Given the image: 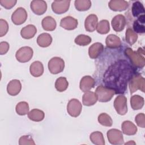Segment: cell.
<instances>
[{
    "label": "cell",
    "instance_id": "1",
    "mask_svg": "<svg viewBox=\"0 0 145 145\" xmlns=\"http://www.w3.org/2000/svg\"><path fill=\"white\" fill-rule=\"evenodd\" d=\"M132 67L127 62L119 60L111 65L105 72L104 83L106 87L114 90L115 93H123L132 76Z\"/></svg>",
    "mask_w": 145,
    "mask_h": 145
},
{
    "label": "cell",
    "instance_id": "2",
    "mask_svg": "<svg viewBox=\"0 0 145 145\" xmlns=\"http://www.w3.org/2000/svg\"><path fill=\"white\" fill-rule=\"evenodd\" d=\"M125 54L130 60L132 65L138 68H143L145 65V58L144 49L138 48L137 52L130 48L125 50Z\"/></svg>",
    "mask_w": 145,
    "mask_h": 145
},
{
    "label": "cell",
    "instance_id": "3",
    "mask_svg": "<svg viewBox=\"0 0 145 145\" xmlns=\"http://www.w3.org/2000/svg\"><path fill=\"white\" fill-rule=\"evenodd\" d=\"M95 93L97 97V100L100 102L105 103L112 99L115 94V92L114 90L106 87L99 86L96 88Z\"/></svg>",
    "mask_w": 145,
    "mask_h": 145
},
{
    "label": "cell",
    "instance_id": "4",
    "mask_svg": "<svg viewBox=\"0 0 145 145\" xmlns=\"http://www.w3.org/2000/svg\"><path fill=\"white\" fill-rule=\"evenodd\" d=\"M129 89L131 93L139 89L144 92V78L140 74L135 75L129 80Z\"/></svg>",
    "mask_w": 145,
    "mask_h": 145
},
{
    "label": "cell",
    "instance_id": "5",
    "mask_svg": "<svg viewBox=\"0 0 145 145\" xmlns=\"http://www.w3.org/2000/svg\"><path fill=\"white\" fill-rule=\"evenodd\" d=\"M65 67V62L63 59L58 57H53L48 62V69L53 74L61 72Z\"/></svg>",
    "mask_w": 145,
    "mask_h": 145
},
{
    "label": "cell",
    "instance_id": "6",
    "mask_svg": "<svg viewBox=\"0 0 145 145\" xmlns=\"http://www.w3.org/2000/svg\"><path fill=\"white\" fill-rule=\"evenodd\" d=\"M33 49L29 46H23L20 48L16 53V59L22 63L28 62L33 56Z\"/></svg>",
    "mask_w": 145,
    "mask_h": 145
},
{
    "label": "cell",
    "instance_id": "7",
    "mask_svg": "<svg viewBox=\"0 0 145 145\" xmlns=\"http://www.w3.org/2000/svg\"><path fill=\"white\" fill-rule=\"evenodd\" d=\"M82 109L81 103L76 99H71L67 105V111L69 115L72 117H76L79 116Z\"/></svg>",
    "mask_w": 145,
    "mask_h": 145
},
{
    "label": "cell",
    "instance_id": "8",
    "mask_svg": "<svg viewBox=\"0 0 145 145\" xmlns=\"http://www.w3.org/2000/svg\"><path fill=\"white\" fill-rule=\"evenodd\" d=\"M107 138L112 144L117 145L123 143V137L122 133L116 129H112L107 131Z\"/></svg>",
    "mask_w": 145,
    "mask_h": 145
},
{
    "label": "cell",
    "instance_id": "9",
    "mask_svg": "<svg viewBox=\"0 0 145 145\" xmlns=\"http://www.w3.org/2000/svg\"><path fill=\"white\" fill-rule=\"evenodd\" d=\"M114 107L118 114L125 115L127 112V99L124 95H118L114 101Z\"/></svg>",
    "mask_w": 145,
    "mask_h": 145
},
{
    "label": "cell",
    "instance_id": "10",
    "mask_svg": "<svg viewBox=\"0 0 145 145\" xmlns=\"http://www.w3.org/2000/svg\"><path fill=\"white\" fill-rule=\"evenodd\" d=\"M27 18L26 10L23 7H18L11 15L12 22L15 25H20L24 23Z\"/></svg>",
    "mask_w": 145,
    "mask_h": 145
},
{
    "label": "cell",
    "instance_id": "11",
    "mask_svg": "<svg viewBox=\"0 0 145 145\" xmlns=\"http://www.w3.org/2000/svg\"><path fill=\"white\" fill-rule=\"evenodd\" d=\"M70 1H54L52 4L53 11L57 14H62L68 11L70 6Z\"/></svg>",
    "mask_w": 145,
    "mask_h": 145
},
{
    "label": "cell",
    "instance_id": "12",
    "mask_svg": "<svg viewBox=\"0 0 145 145\" xmlns=\"http://www.w3.org/2000/svg\"><path fill=\"white\" fill-rule=\"evenodd\" d=\"M30 7L33 13L38 15L44 14L47 10V4L45 1L42 0L32 1Z\"/></svg>",
    "mask_w": 145,
    "mask_h": 145
},
{
    "label": "cell",
    "instance_id": "13",
    "mask_svg": "<svg viewBox=\"0 0 145 145\" xmlns=\"http://www.w3.org/2000/svg\"><path fill=\"white\" fill-rule=\"evenodd\" d=\"M112 26L114 31L119 32L122 31L126 25V19L125 16L121 14L116 15L112 20Z\"/></svg>",
    "mask_w": 145,
    "mask_h": 145
},
{
    "label": "cell",
    "instance_id": "14",
    "mask_svg": "<svg viewBox=\"0 0 145 145\" xmlns=\"http://www.w3.org/2000/svg\"><path fill=\"white\" fill-rule=\"evenodd\" d=\"M78 22L75 18L68 16L62 18L60 22V25L66 30H73L77 28Z\"/></svg>",
    "mask_w": 145,
    "mask_h": 145
},
{
    "label": "cell",
    "instance_id": "15",
    "mask_svg": "<svg viewBox=\"0 0 145 145\" xmlns=\"http://www.w3.org/2000/svg\"><path fill=\"white\" fill-rule=\"evenodd\" d=\"M108 6L113 11H122L128 8L129 3L123 0H112L109 2Z\"/></svg>",
    "mask_w": 145,
    "mask_h": 145
},
{
    "label": "cell",
    "instance_id": "16",
    "mask_svg": "<svg viewBox=\"0 0 145 145\" xmlns=\"http://www.w3.org/2000/svg\"><path fill=\"white\" fill-rule=\"evenodd\" d=\"M95 84V81L94 79L91 76H83L80 82V89L83 92H87L91 90L94 87Z\"/></svg>",
    "mask_w": 145,
    "mask_h": 145
},
{
    "label": "cell",
    "instance_id": "17",
    "mask_svg": "<svg viewBox=\"0 0 145 145\" xmlns=\"http://www.w3.org/2000/svg\"><path fill=\"white\" fill-rule=\"evenodd\" d=\"M98 23V18L95 14L89 15L84 22V27L87 31L89 32H93L96 27Z\"/></svg>",
    "mask_w": 145,
    "mask_h": 145
},
{
    "label": "cell",
    "instance_id": "18",
    "mask_svg": "<svg viewBox=\"0 0 145 145\" xmlns=\"http://www.w3.org/2000/svg\"><path fill=\"white\" fill-rule=\"evenodd\" d=\"M22 89L20 82L18 79L11 80L7 84V91L11 96H16L19 93Z\"/></svg>",
    "mask_w": 145,
    "mask_h": 145
},
{
    "label": "cell",
    "instance_id": "19",
    "mask_svg": "<svg viewBox=\"0 0 145 145\" xmlns=\"http://www.w3.org/2000/svg\"><path fill=\"white\" fill-rule=\"evenodd\" d=\"M104 46L100 42H95L88 49V54L91 58H97L103 52Z\"/></svg>",
    "mask_w": 145,
    "mask_h": 145
},
{
    "label": "cell",
    "instance_id": "20",
    "mask_svg": "<svg viewBox=\"0 0 145 145\" xmlns=\"http://www.w3.org/2000/svg\"><path fill=\"white\" fill-rule=\"evenodd\" d=\"M122 133L127 135H135L137 132V126L130 121H125L121 125Z\"/></svg>",
    "mask_w": 145,
    "mask_h": 145
},
{
    "label": "cell",
    "instance_id": "21",
    "mask_svg": "<svg viewBox=\"0 0 145 145\" xmlns=\"http://www.w3.org/2000/svg\"><path fill=\"white\" fill-rule=\"evenodd\" d=\"M97 100V97L95 92L92 91L86 92L82 97L83 104L86 106L93 105Z\"/></svg>",
    "mask_w": 145,
    "mask_h": 145
},
{
    "label": "cell",
    "instance_id": "22",
    "mask_svg": "<svg viewBox=\"0 0 145 145\" xmlns=\"http://www.w3.org/2000/svg\"><path fill=\"white\" fill-rule=\"evenodd\" d=\"M31 74L35 77H39L44 72V66L42 63L40 61L33 62L29 67Z\"/></svg>",
    "mask_w": 145,
    "mask_h": 145
},
{
    "label": "cell",
    "instance_id": "23",
    "mask_svg": "<svg viewBox=\"0 0 145 145\" xmlns=\"http://www.w3.org/2000/svg\"><path fill=\"white\" fill-rule=\"evenodd\" d=\"M105 43L108 48L112 49L118 48L121 45V41L120 37L113 34L109 35L106 37Z\"/></svg>",
    "mask_w": 145,
    "mask_h": 145
},
{
    "label": "cell",
    "instance_id": "24",
    "mask_svg": "<svg viewBox=\"0 0 145 145\" xmlns=\"http://www.w3.org/2000/svg\"><path fill=\"white\" fill-rule=\"evenodd\" d=\"M36 32L37 29L36 27L32 24H29L21 29L20 35L25 39H30L34 37Z\"/></svg>",
    "mask_w": 145,
    "mask_h": 145
},
{
    "label": "cell",
    "instance_id": "25",
    "mask_svg": "<svg viewBox=\"0 0 145 145\" xmlns=\"http://www.w3.org/2000/svg\"><path fill=\"white\" fill-rule=\"evenodd\" d=\"M41 24L43 29L48 31H54L57 26L56 20L50 16L45 17L42 20Z\"/></svg>",
    "mask_w": 145,
    "mask_h": 145
},
{
    "label": "cell",
    "instance_id": "26",
    "mask_svg": "<svg viewBox=\"0 0 145 145\" xmlns=\"http://www.w3.org/2000/svg\"><path fill=\"white\" fill-rule=\"evenodd\" d=\"M52 42V37L50 34L43 33L40 34L37 39V44L42 48L49 46Z\"/></svg>",
    "mask_w": 145,
    "mask_h": 145
},
{
    "label": "cell",
    "instance_id": "27",
    "mask_svg": "<svg viewBox=\"0 0 145 145\" xmlns=\"http://www.w3.org/2000/svg\"><path fill=\"white\" fill-rule=\"evenodd\" d=\"M144 103V98L139 95H133L130 98V105L134 110L140 109L143 106Z\"/></svg>",
    "mask_w": 145,
    "mask_h": 145
},
{
    "label": "cell",
    "instance_id": "28",
    "mask_svg": "<svg viewBox=\"0 0 145 145\" xmlns=\"http://www.w3.org/2000/svg\"><path fill=\"white\" fill-rule=\"evenodd\" d=\"M28 117L29 120L33 121L39 122L44 120L45 114L44 112L41 110L38 109H33L28 112Z\"/></svg>",
    "mask_w": 145,
    "mask_h": 145
},
{
    "label": "cell",
    "instance_id": "29",
    "mask_svg": "<svg viewBox=\"0 0 145 145\" xmlns=\"http://www.w3.org/2000/svg\"><path fill=\"white\" fill-rule=\"evenodd\" d=\"M144 14L139 16L138 19L135 20L133 23V29L134 32L139 33H143L145 32L144 24Z\"/></svg>",
    "mask_w": 145,
    "mask_h": 145
},
{
    "label": "cell",
    "instance_id": "30",
    "mask_svg": "<svg viewBox=\"0 0 145 145\" xmlns=\"http://www.w3.org/2000/svg\"><path fill=\"white\" fill-rule=\"evenodd\" d=\"M132 14L134 17H139L144 14V8L143 4L139 1L133 3L131 8Z\"/></svg>",
    "mask_w": 145,
    "mask_h": 145
},
{
    "label": "cell",
    "instance_id": "31",
    "mask_svg": "<svg viewBox=\"0 0 145 145\" xmlns=\"http://www.w3.org/2000/svg\"><path fill=\"white\" fill-rule=\"evenodd\" d=\"M91 141L96 145H104L105 140L103 134L100 131H95L91 134L89 136Z\"/></svg>",
    "mask_w": 145,
    "mask_h": 145
},
{
    "label": "cell",
    "instance_id": "32",
    "mask_svg": "<svg viewBox=\"0 0 145 145\" xmlns=\"http://www.w3.org/2000/svg\"><path fill=\"white\" fill-rule=\"evenodd\" d=\"M74 5L77 10L84 11L89 9L91 6V2L89 0H76Z\"/></svg>",
    "mask_w": 145,
    "mask_h": 145
},
{
    "label": "cell",
    "instance_id": "33",
    "mask_svg": "<svg viewBox=\"0 0 145 145\" xmlns=\"http://www.w3.org/2000/svg\"><path fill=\"white\" fill-rule=\"evenodd\" d=\"M97 32L100 34H106L110 31L109 23L107 20H102L100 21L97 25Z\"/></svg>",
    "mask_w": 145,
    "mask_h": 145
},
{
    "label": "cell",
    "instance_id": "34",
    "mask_svg": "<svg viewBox=\"0 0 145 145\" xmlns=\"http://www.w3.org/2000/svg\"><path fill=\"white\" fill-rule=\"evenodd\" d=\"M69 83L65 77L58 78L55 83V87L59 92L65 91L68 87Z\"/></svg>",
    "mask_w": 145,
    "mask_h": 145
},
{
    "label": "cell",
    "instance_id": "35",
    "mask_svg": "<svg viewBox=\"0 0 145 145\" xmlns=\"http://www.w3.org/2000/svg\"><path fill=\"white\" fill-rule=\"evenodd\" d=\"M125 39L129 44L132 45L137 41L138 35L131 28H129L126 31Z\"/></svg>",
    "mask_w": 145,
    "mask_h": 145
},
{
    "label": "cell",
    "instance_id": "36",
    "mask_svg": "<svg viewBox=\"0 0 145 145\" xmlns=\"http://www.w3.org/2000/svg\"><path fill=\"white\" fill-rule=\"evenodd\" d=\"M98 121L103 126H111L113 124V121L109 115L105 113H102L98 116Z\"/></svg>",
    "mask_w": 145,
    "mask_h": 145
},
{
    "label": "cell",
    "instance_id": "37",
    "mask_svg": "<svg viewBox=\"0 0 145 145\" xmlns=\"http://www.w3.org/2000/svg\"><path fill=\"white\" fill-rule=\"evenodd\" d=\"M15 110L16 113L20 116H24L28 113L29 105L25 101H21L17 104Z\"/></svg>",
    "mask_w": 145,
    "mask_h": 145
},
{
    "label": "cell",
    "instance_id": "38",
    "mask_svg": "<svg viewBox=\"0 0 145 145\" xmlns=\"http://www.w3.org/2000/svg\"><path fill=\"white\" fill-rule=\"evenodd\" d=\"M91 38L87 35H79L75 39L74 42L78 45L86 46L91 43Z\"/></svg>",
    "mask_w": 145,
    "mask_h": 145
},
{
    "label": "cell",
    "instance_id": "39",
    "mask_svg": "<svg viewBox=\"0 0 145 145\" xmlns=\"http://www.w3.org/2000/svg\"><path fill=\"white\" fill-rule=\"evenodd\" d=\"M19 144L20 145H27L33 144L35 145V143L33 139L29 135H23L21 137L19 140Z\"/></svg>",
    "mask_w": 145,
    "mask_h": 145
},
{
    "label": "cell",
    "instance_id": "40",
    "mask_svg": "<svg viewBox=\"0 0 145 145\" xmlns=\"http://www.w3.org/2000/svg\"><path fill=\"white\" fill-rule=\"evenodd\" d=\"M8 30V25L7 22L2 19H0V37L5 35Z\"/></svg>",
    "mask_w": 145,
    "mask_h": 145
},
{
    "label": "cell",
    "instance_id": "41",
    "mask_svg": "<svg viewBox=\"0 0 145 145\" xmlns=\"http://www.w3.org/2000/svg\"><path fill=\"white\" fill-rule=\"evenodd\" d=\"M137 125L140 127H145V116L143 113L138 114L135 118Z\"/></svg>",
    "mask_w": 145,
    "mask_h": 145
},
{
    "label": "cell",
    "instance_id": "42",
    "mask_svg": "<svg viewBox=\"0 0 145 145\" xmlns=\"http://www.w3.org/2000/svg\"><path fill=\"white\" fill-rule=\"evenodd\" d=\"M16 0H0V4L6 9H11L16 3Z\"/></svg>",
    "mask_w": 145,
    "mask_h": 145
},
{
    "label": "cell",
    "instance_id": "43",
    "mask_svg": "<svg viewBox=\"0 0 145 145\" xmlns=\"http://www.w3.org/2000/svg\"><path fill=\"white\" fill-rule=\"evenodd\" d=\"M9 44L8 42L5 41L1 42L0 43V54L3 55L6 54L9 49Z\"/></svg>",
    "mask_w": 145,
    "mask_h": 145
}]
</instances>
